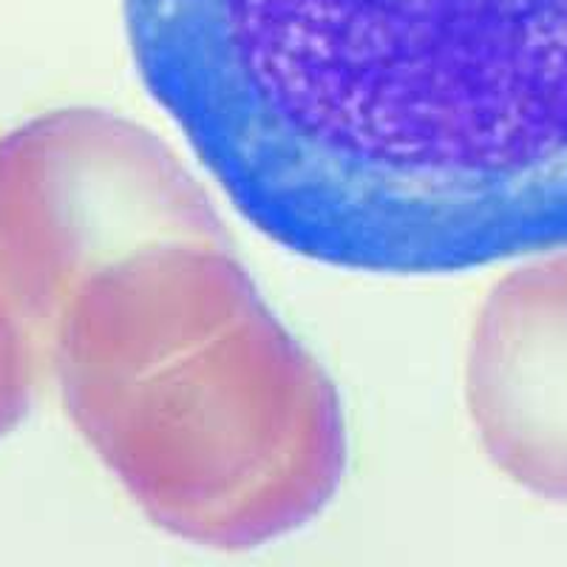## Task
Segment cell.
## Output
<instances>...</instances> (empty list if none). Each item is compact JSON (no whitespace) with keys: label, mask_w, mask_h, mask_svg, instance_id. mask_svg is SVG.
Instances as JSON below:
<instances>
[{"label":"cell","mask_w":567,"mask_h":567,"mask_svg":"<svg viewBox=\"0 0 567 567\" xmlns=\"http://www.w3.org/2000/svg\"><path fill=\"white\" fill-rule=\"evenodd\" d=\"M142 83L258 230L323 265L567 250V0H123Z\"/></svg>","instance_id":"cell-1"},{"label":"cell","mask_w":567,"mask_h":567,"mask_svg":"<svg viewBox=\"0 0 567 567\" xmlns=\"http://www.w3.org/2000/svg\"><path fill=\"white\" fill-rule=\"evenodd\" d=\"M480 378L494 452L530 488L567 499V256L496 296Z\"/></svg>","instance_id":"cell-2"},{"label":"cell","mask_w":567,"mask_h":567,"mask_svg":"<svg viewBox=\"0 0 567 567\" xmlns=\"http://www.w3.org/2000/svg\"><path fill=\"white\" fill-rule=\"evenodd\" d=\"M27 409V358L12 318L0 303V434Z\"/></svg>","instance_id":"cell-3"}]
</instances>
